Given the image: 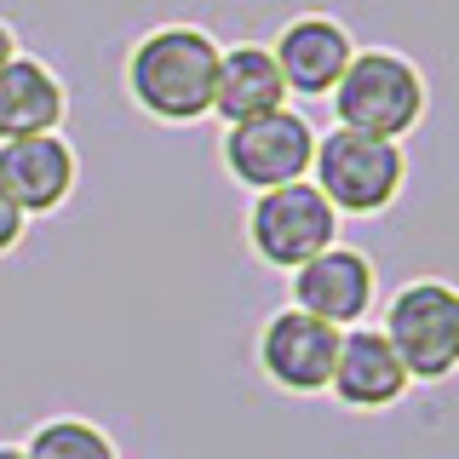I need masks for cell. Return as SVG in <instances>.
<instances>
[{"instance_id": "5b68a950", "label": "cell", "mask_w": 459, "mask_h": 459, "mask_svg": "<svg viewBox=\"0 0 459 459\" xmlns=\"http://www.w3.org/2000/svg\"><path fill=\"white\" fill-rule=\"evenodd\" d=\"M247 236L253 253L276 270H299L310 264L316 253H327L339 241V212L322 201L316 184H281V190H264L247 212Z\"/></svg>"}, {"instance_id": "ba28073f", "label": "cell", "mask_w": 459, "mask_h": 459, "mask_svg": "<svg viewBox=\"0 0 459 459\" xmlns=\"http://www.w3.org/2000/svg\"><path fill=\"white\" fill-rule=\"evenodd\" d=\"M368 305H373V264H368V253L339 247L333 241L327 253H316L310 264L293 270V310L339 327V333L362 322Z\"/></svg>"}, {"instance_id": "e0dca14e", "label": "cell", "mask_w": 459, "mask_h": 459, "mask_svg": "<svg viewBox=\"0 0 459 459\" xmlns=\"http://www.w3.org/2000/svg\"><path fill=\"white\" fill-rule=\"evenodd\" d=\"M0 459H23V448H6V442H0Z\"/></svg>"}, {"instance_id": "8fae6325", "label": "cell", "mask_w": 459, "mask_h": 459, "mask_svg": "<svg viewBox=\"0 0 459 459\" xmlns=\"http://www.w3.org/2000/svg\"><path fill=\"white\" fill-rule=\"evenodd\" d=\"M327 391H333L344 408H391V402L408 391V373H402L391 339L379 327H351L339 333V356L333 373H327Z\"/></svg>"}, {"instance_id": "8992f818", "label": "cell", "mask_w": 459, "mask_h": 459, "mask_svg": "<svg viewBox=\"0 0 459 459\" xmlns=\"http://www.w3.org/2000/svg\"><path fill=\"white\" fill-rule=\"evenodd\" d=\"M310 155H316V133H310L305 115H293V109L241 121V126H230V138H224L230 178L258 190V195L281 190V184H299L310 172Z\"/></svg>"}, {"instance_id": "6da1fadb", "label": "cell", "mask_w": 459, "mask_h": 459, "mask_svg": "<svg viewBox=\"0 0 459 459\" xmlns=\"http://www.w3.org/2000/svg\"><path fill=\"white\" fill-rule=\"evenodd\" d=\"M219 40L207 29L167 23L143 35L126 57V92L155 121H201L212 115V86H219Z\"/></svg>"}, {"instance_id": "5bb4252c", "label": "cell", "mask_w": 459, "mask_h": 459, "mask_svg": "<svg viewBox=\"0 0 459 459\" xmlns=\"http://www.w3.org/2000/svg\"><path fill=\"white\" fill-rule=\"evenodd\" d=\"M23 459H115V442L86 420H47L23 442Z\"/></svg>"}, {"instance_id": "3957f363", "label": "cell", "mask_w": 459, "mask_h": 459, "mask_svg": "<svg viewBox=\"0 0 459 459\" xmlns=\"http://www.w3.org/2000/svg\"><path fill=\"white\" fill-rule=\"evenodd\" d=\"M310 172H316V190L333 212H385L402 190V143L391 138H368V133H344L333 126L327 138H316V155H310Z\"/></svg>"}, {"instance_id": "30bf717a", "label": "cell", "mask_w": 459, "mask_h": 459, "mask_svg": "<svg viewBox=\"0 0 459 459\" xmlns=\"http://www.w3.org/2000/svg\"><path fill=\"white\" fill-rule=\"evenodd\" d=\"M270 57H276V69H281V86L287 92H305V98H322V92H333L339 75L351 69V35L333 23V18H322V12H310V18H293L281 29V40L270 47Z\"/></svg>"}, {"instance_id": "9a60e30c", "label": "cell", "mask_w": 459, "mask_h": 459, "mask_svg": "<svg viewBox=\"0 0 459 459\" xmlns=\"http://www.w3.org/2000/svg\"><path fill=\"white\" fill-rule=\"evenodd\" d=\"M23 241V212L6 201V190H0V253H12Z\"/></svg>"}, {"instance_id": "277c9868", "label": "cell", "mask_w": 459, "mask_h": 459, "mask_svg": "<svg viewBox=\"0 0 459 459\" xmlns=\"http://www.w3.org/2000/svg\"><path fill=\"white\" fill-rule=\"evenodd\" d=\"M385 339H391L402 373L425 385L448 379L459 368V293L448 281H413L402 287L391 299V310H385Z\"/></svg>"}, {"instance_id": "7a4b0ae2", "label": "cell", "mask_w": 459, "mask_h": 459, "mask_svg": "<svg viewBox=\"0 0 459 459\" xmlns=\"http://www.w3.org/2000/svg\"><path fill=\"white\" fill-rule=\"evenodd\" d=\"M327 98H333V115L344 133H368L391 143L402 133H413V121L425 115V81L396 52H356Z\"/></svg>"}, {"instance_id": "4fadbf2b", "label": "cell", "mask_w": 459, "mask_h": 459, "mask_svg": "<svg viewBox=\"0 0 459 459\" xmlns=\"http://www.w3.org/2000/svg\"><path fill=\"white\" fill-rule=\"evenodd\" d=\"M57 121H64V86H57V75L47 64H35V57H12L0 69V143L57 133Z\"/></svg>"}, {"instance_id": "2e32d148", "label": "cell", "mask_w": 459, "mask_h": 459, "mask_svg": "<svg viewBox=\"0 0 459 459\" xmlns=\"http://www.w3.org/2000/svg\"><path fill=\"white\" fill-rule=\"evenodd\" d=\"M12 57H18V35H12V29H6V23H0V69H6V64H12Z\"/></svg>"}, {"instance_id": "9c48e42d", "label": "cell", "mask_w": 459, "mask_h": 459, "mask_svg": "<svg viewBox=\"0 0 459 459\" xmlns=\"http://www.w3.org/2000/svg\"><path fill=\"white\" fill-rule=\"evenodd\" d=\"M0 190L23 212H52L64 207V195L75 190V150L57 133H35V138H6L0 143Z\"/></svg>"}, {"instance_id": "7c38bea8", "label": "cell", "mask_w": 459, "mask_h": 459, "mask_svg": "<svg viewBox=\"0 0 459 459\" xmlns=\"http://www.w3.org/2000/svg\"><path fill=\"white\" fill-rule=\"evenodd\" d=\"M287 109V86L270 47H230L219 52V86H212V115H224L230 126L258 121V115Z\"/></svg>"}, {"instance_id": "52a82bcc", "label": "cell", "mask_w": 459, "mask_h": 459, "mask_svg": "<svg viewBox=\"0 0 459 459\" xmlns=\"http://www.w3.org/2000/svg\"><path fill=\"white\" fill-rule=\"evenodd\" d=\"M339 356V327L316 322L305 310H276L258 333V368L293 396L327 391V373Z\"/></svg>"}]
</instances>
